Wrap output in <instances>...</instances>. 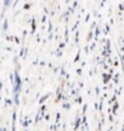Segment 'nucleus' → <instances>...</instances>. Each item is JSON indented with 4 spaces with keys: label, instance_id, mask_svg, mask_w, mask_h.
<instances>
[]
</instances>
